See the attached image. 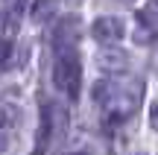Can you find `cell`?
<instances>
[{
    "label": "cell",
    "mask_w": 158,
    "mask_h": 155,
    "mask_svg": "<svg viewBox=\"0 0 158 155\" xmlns=\"http://www.w3.org/2000/svg\"><path fill=\"white\" fill-rule=\"evenodd\" d=\"M76 38H79V21L76 18H62L59 27L53 29V47H56V53H70Z\"/></svg>",
    "instance_id": "obj_4"
},
{
    "label": "cell",
    "mask_w": 158,
    "mask_h": 155,
    "mask_svg": "<svg viewBox=\"0 0 158 155\" xmlns=\"http://www.w3.org/2000/svg\"><path fill=\"white\" fill-rule=\"evenodd\" d=\"M56 9H59V0H32L29 15H32L35 23H47L53 15H56Z\"/></svg>",
    "instance_id": "obj_5"
},
{
    "label": "cell",
    "mask_w": 158,
    "mask_h": 155,
    "mask_svg": "<svg viewBox=\"0 0 158 155\" xmlns=\"http://www.w3.org/2000/svg\"><path fill=\"white\" fill-rule=\"evenodd\" d=\"M53 82L56 88L64 94V97L76 100L79 91H82V64H79L76 53H59L56 56V64H53Z\"/></svg>",
    "instance_id": "obj_1"
},
{
    "label": "cell",
    "mask_w": 158,
    "mask_h": 155,
    "mask_svg": "<svg viewBox=\"0 0 158 155\" xmlns=\"http://www.w3.org/2000/svg\"><path fill=\"white\" fill-rule=\"evenodd\" d=\"M91 35H94L100 44H117L126 35V27L120 18H97L94 27H91Z\"/></svg>",
    "instance_id": "obj_3"
},
{
    "label": "cell",
    "mask_w": 158,
    "mask_h": 155,
    "mask_svg": "<svg viewBox=\"0 0 158 155\" xmlns=\"http://www.w3.org/2000/svg\"><path fill=\"white\" fill-rule=\"evenodd\" d=\"M12 120H15V117H12V114H9L6 108H0V126H9Z\"/></svg>",
    "instance_id": "obj_8"
},
{
    "label": "cell",
    "mask_w": 158,
    "mask_h": 155,
    "mask_svg": "<svg viewBox=\"0 0 158 155\" xmlns=\"http://www.w3.org/2000/svg\"><path fill=\"white\" fill-rule=\"evenodd\" d=\"M64 120H68V114H64L59 105L47 103L44 105V114H41V132H38V146H35V155H44L47 146L53 144V141L59 138V135L64 132Z\"/></svg>",
    "instance_id": "obj_2"
},
{
    "label": "cell",
    "mask_w": 158,
    "mask_h": 155,
    "mask_svg": "<svg viewBox=\"0 0 158 155\" xmlns=\"http://www.w3.org/2000/svg\"><path fill=\"white\" fill-rule=\"evenodd\" d=\"M18 3H21V0H15V6H18Z\"/></svg>",
    "instance_id": "obj_10"
},
{
    "label": "cell",
    "mask_w": 158,
    "mask_h": 155,
    "mask_svg": "<svg viewBox=\"0 0 158 155\" xmlns=\"http://www.w3.org/2000/svg\"><path fill=\"white\" fill-rule=\"evenodd\" d=\"M141 21L147 23V27H158V0L149 6V9H143V12H141Z\"/></svg>",
    "instance_id": "obj_6"
},
{
    "label": "cell",
    "mask_w": 158,
    "mask_h": 155,
    "mask_svg": "<svg viewBox=\"0 0 158 155\" xmlns=\"http://www.w3.org/2000/svg\"><path fill=\"white\" fill-rule=\"evenodd\" d=\"M149 123H152V129H158V103L149 108Z\"/></svg>",
    "instance_id": "obj_7"
},
{
    "label": "cell",
    "mask_w": 158,
    "mask_h": 155,
    "mask_svg": "<svg viewBox=\"0 0 158 155\" xmlns=\"http://www.w3.org/2000/svg\"><path fill=\"white\" fill-rule=\"evenodd\" d=\"M6 146H9V144H6V138H3V135H0V152H3Z\"/></svg>",
    "instance_id": "obj_9"
}]
</instances>
